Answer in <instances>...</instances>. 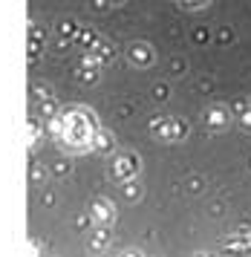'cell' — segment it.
Here are the masks:
<instances>
[{
  "instance_id": "cell-1",
  "label": "cell",
  "mask_w": 251,
  "mask_h": 257,
  "mask_svg": "<svg viewBox=\"0 0 251 257\" xmlns=\"http://www.w3.org/2000/svg\"><path fill=\"white\" fill-rule=\"evenodd\" d=\"M98 118L92 110L87 107H67L61 110L55 118H52V139L61 151L67 153H87L95 148V139H98Z\"/></svg>"
},
{
  "instance_id": "cell-2",
  "label": "cell",
  "mask_w": 251,
  "mask_h": 257,
  "mask_svg": "<svg viewBox=\"0 0 251 257\" xmlns=\"http://www.w3.org/2000/svg\"><path fill=\"white\" fill-rule=\"evenodd\" d=\"M139 168H142V159H139L136 153H130V151H124V153H118L113 159V176L115 179H136V174H139Z\"/></svg>"
},
{
  "instance_id": "cell-3",
  "label": "cell",
  "mask_w": 251,
  "mask_h": 257,
  "mask_svg": "<svg viewBox=\"0 0 251 257\" xmlns=\"http://www.w3.org/2000/svg\"><path fill=\"white\" fill-rule=\"evenodd\" d=\"M202 118H205V124L211 130H225L231 121H234V113H231L225 104H208Z\"/></svg>"
},
{
  "instance_id": "cell-4",
  "label": "cell",
  "mask_w": 251,
  "mask_h": 257,
  "mask_svg": "<svg viewBox=\"0 0 251 257\" xmlns=\"http://www.w3.org/2000/svg\"><path fill=\"white\" fill-rule=\"evenodd\" d=\"M90 217L98 225H110V222L115 220V205L110 202L107 197H98V199H92V205H90Z\"/></svg>"
},
{
  "instance_id": "cell-5",
  "label": "cell",
  "mask_w": 251,
  "mask_h": 257,
  "mask_svg": "<svg viewBox=\"0 0 251 257\" xmlns=\"http://www.w3.org/2000/svg\"><path fill=\"white\" fill-rule=\"evenodd\" d=\"M127 58H130L133 67H150L153 64V47L136 41V44H130V49H127Z\"/></svg>"
},
{
  "instance_id": "cell-6",
  "label": "cell",
  "mask_w": 251,
  "mask_h": 257,
  "mask_svg": "<svg viewBox=\"0 0 251 257\" xmlns=\"http://www.w3.org/2000/svg\"><path fill=\"white\" fill-rule=\"evenodd\" d=\"M150 133H153V139L171 145V116H156L150 121Z\"/></svg>"
},
{
  "instance_id": "cell-7",
  "label": "cell",
  "mask_w": 251,
  "mask_h": 257,
  "mask_svg": "<svg viewBox=\"0 0 251 257\" xmlns=\"http://www.w3.org/2000/svg\"><path fill=\"white\" fill-rule=\"evenodd\" d=\"M188 133H191L188 121H185V118H173L171 116V145H173V142H185V139H188Z\"/></svg>"
},
{
  "instance_id": "cell-8",
  "label": "cell",
  "mask_w": 251,
  "mask_h": 257,
  "mask_svg": "<svg viewBox=\"0 0 251 257\" xmlns=\"http://www.w3.org/2000/svg\"><path fill=\"white\" fill-rule=\"evenodd\" d=\"M90 248H95V251H101V248H107V243H110V231H107V225H101L98 231L90 234Z\"/></svg>"
},
{
  "instance_id": "cell-9",
  "label": "cell",
  "mask_w": 251,
  "mask_h": 257,
  "mask_svg": "<svg viewBox=\"0 0 251 257\" xmlns=\"http://www.w3.org/2000/svg\"><path fill=\"white\" fill-rule=\"evenodd\" d=\"M115 148V139H113V133H98V139H95V151H101V153H110Z\"/></svg>"
},
{
  "instance_id": "cell-10",
  "label": "cell",
  "mask_w": 251,
  "mask_h": 257,
  "mask_svg": "<svg viewBox=\"0 0 251 257\" xmlns=\"http://www.w3.org/2000/svg\"><path fill=\"white\" fill-rule=\"evenodd\" d=\"M90 52H92V55H95V58H98V64H104V61L115 58V49L110 47V44H104V41H101V44H98V47H95V49H90Z\"/></svg>"
},
{
  "instance_id": "cell-11",
  "label": "cell",
  "mask_w": 251,
  "mask_h": 257,
  "mask_svg": "<svg viewBox=\"0 0 251 257\" xmlns=\"http://www.w3.org/2000/svg\"><path fill=\"white\" fill-rule=\"evenodd\" d=\"M176 3L182 6L185 12H202V9L211 6V0H176Z\"/></svg>"
},
{
  "instance_id": "cell-12",
  "label": "cell",
  "mask_w": 251,
  "mask_h": 257,
  "mask_svg": "<svg viewBox=\"0 0 251 257\" xmlns=\"http://www.w3.org/2000/svg\"><path fill=\"white\" fill-rule=\"evenodd\" d=\"M124 197L127 199H139V197H142V188H139V182L127 179V182H124Z\"/></svg>"
},
{
  "instance_id": "cell-13",
  "label": "cell",
  "mask_w": 251,
  "mask_h": 257,
  "mask_svg": "<svg viewBox=\"0 0 251 257\" xmlns=\"http://www.w3.org/2000/svg\"><path fill=\"white\" fill-rule=\"evenodd\" d=\"M61 35H78V24H75V21H64V24H61Z\"/></svg>"
},
{
  "instance_id": "cell-14",
  "label": "cell",
  "mask_w": 251,
  "mask_h": 257,
  "mask_svg": "<svg viewBox=\"0 0 251 257\" xmlns=\"http://www.w3.org/2000/svg\"><path fill=\"white\" fill-rule=\"evenodd\" d=\"M237 118H240V127H242V130H251V107H245V110H242Z\"/></svg>"
},
{
  "instance_id": "cell-15",
  "label": "cell",
  "mask_w": 251,
  "mask_h": 257,
  "mask_svg": "<svg viewBox=\"0 0 251 257\" xmlns=\"http://www.w3.org/2000/svg\"><path fill=\"white\" fill-rule=\"evenodd\" d=\"M171 70H173V75H182V72L188 70V64H185L182 58H173L171 61Z\"/></svg>"
},
{
  "instance_id": "cell-16",
  "label": "cell",
  "mask_w": 251,
  "mask_h": 257,
  "mask_svg": "<svg viewBox=\"0 0 251 257\" xmlns=\"http://www.w3.org/2000/svg\"><path fill=\"white\" fill-rule=\"evenodd\" d=\"M153 98H156V101H165V98H168V87H165V84H156V87H153Z\"/></svg>"
},
{
  "instance_id": "cell-17",
  "label": "cell",
  "mask_w": 251,
  "mask_h": 257,
  "mask_svg": "<svg viewBox=\"0 0 251 257\" xmlns=\"http://www.w3.org/2000/svg\"><path fill=\"white\" fill-rule=\"evenodd\" d=\"M194 41H196V44H208V41H211V35H208V29H202V26H199V29L194 32Z\"/></svg>"
},
{
  "instance_id": "cell-18",
  "label": "cell",
  "mask_w": 251,
  "mask_h": 257,
  "mask_svg": "<svg viewBox=\"0 0 251 257\" xmlns=\"http://www.w3.org/2000/svg\"><path fill=\"white\" fill-rule=\"evenodd\" d=\"M202 185H205V182H202V179H199V176H191V179H188V191H202Z\"/></svg>"
},
{
  "instance_id": "cell-19",
  "label": "cell",
  "mask_w": 251,
  "mask_h": 257,
  "mask_svg": "<svg viewBox=\"0 0 251 257\" xmlns=\"http://www.w3.org/2000/svg\"><path fill=\"white\" fill-rule=\"evenodd\" d=\"M219 41H222V44H231V41H234V32H231V29H219Z\"/></svg>"
},
{
  "instance_id": "cell-20",
  "label": "cell",
  "mask_w": 251,
  "mask_h": 257,
  "mask_svg": "<svg viewBox=\"0 0 251 257\" xmlns=\"http://www.w3.org/2000/svg\"><path fill=\"white\" fill-rule=\"evenodd\" d=\"M41 176H44V171H41V165L35 162L32 165V182H41Z\"/></svg>"
},
{
  "instance_id": "cell-21",
  "label": "cell",
  "mask_w": 251,
  "mask_h": 257,
  "mask_svg": "<svg viewBox=\"0 0 251 257\" xmlns=\"http://www.w3.org/2000/svg\"><path fill=\"white\" fill-rule=\"evenodd\" d=\"M245 107H248V101H245V98H240V101H237V104H234V110H237V113H242V110H245Z\"/></svg>"
},
{
  "instance_id": "cell-22",
  "label": "cell",
  "mask_w": 251,
  "mask_h": 257,
  "mask_svg": "<svg viewBox=\"0 0 251 257\" xmlns=\"http://www.w3.org/2000/svg\"><path fill=\"white\" fill-rule=\"evenodd\" d=\"M55 171H58V174H67V171H69V165H67V162H58Z\"/></svg>"
},
{
  "instance_id": "cell-23",
  "label": "cell",
  "mask_w": 251,
  "mask_h": 257,
  "mask_svg": "<svg viewBox=\"0 0 251 257\" xmlns=\"http://www.w3.org/2000/svg\"><path fill=\"white\" fill-rule=\"evenodd\" d=\"M95 9H98V12H104V9H107V0H95Z\"/></svg>"
},
{
  "instance_id": "cell-24",
  "label": "cell",
  "mask_w": 251,
  "mask_h": 257,
  "mask_svg": "<svg viewBox=\"0 0 251 257\" xmlns=\"http://www.w3.org/2000/svg\"><path fill=\"white\" fill-rule=\"evenodd\" d=\"M121 3H124V0H113V6H121Z\"/></svg>"
},
{
  "instance_id": "cell-25",
  "label": "cell",
  "mask_w": 251,
  "mask_h": 257,
  "mask_svg": "<svg viewBox=\"0 0 251 257\" xmlns=\"http://www.w3.org/2000/svg\"><path fill=\"white\" fill-rule=\"evenodd\" d=\"M248 107H251V98H248Z\"/></svg>"
}]
</instances>
